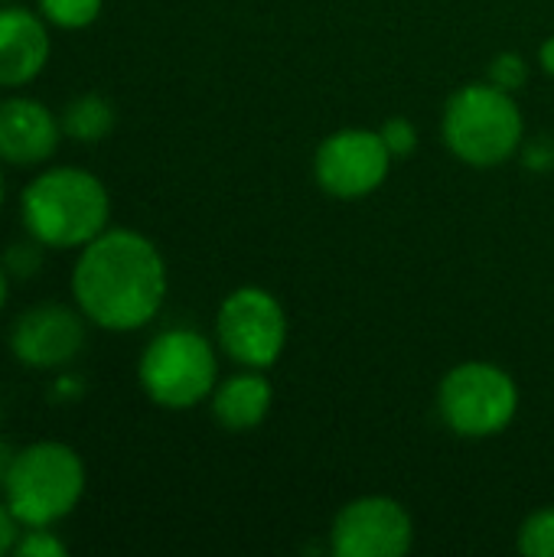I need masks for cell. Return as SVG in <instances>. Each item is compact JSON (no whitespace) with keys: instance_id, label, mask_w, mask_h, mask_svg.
I'll use <instances>...</instances> for the list:
<instances>
[{"instance_id":"cell-1","label":"cell","mask_w":554,"mask_h":557,"mask_svg":"<svg viewBox=\"0 0 554 557\" xmlns=\"http://www.w3.org/2000/svg\"><path fill=\"white\" fill-rule=\"evenodd\" d=\"M69 287L88 323L108 333H134L163 307L167 264L147 235L104 228L78 248Z\"/></svg>"},{"instance_id":"cell-2","label":"cell","mask_w":554,"mask_h":557,"mask_svg":"<svg viewBox=\"0 0 554 557\" xmlns=\"http://www.w3.org/2000/svg\"><path fill=\"white\" fill-rule=\"evenodd\" d=\"M20 219L46 251H78L108 228V186L82 166H46L20 193Z\"/></svg>"},{"instance_id":"cell-3","label":"cell","mask_w":554,"mask_h":557,"mask_svg":"<svg viewBox=\"0 0 554 557\" xmlns=\"http://www.w3.org/2000/svg\"><path fill=\"white\" fill-rule=\"evenodd\" d=\"M85 496V463L62 441H36L7 460L3 503L23 529L56 525Z\"/></svg>"},{"instance_id":"cell-4","label":"cell","mask_w":554,"mask_h":557,"mask_svg":"<svg viewBox=\"0 0 554 557\" xmlns=\"http://www.w3.org/2000/svg\"><path fill=\"white\" fill-rule=\"evenodd\" d=\"M444 140L470 166H496L522 144V114L493 82L460 88L444 108Z\"/></svg>"},{"instance_id":"cell-5","label":"cell","mask_w":554,"mask_h":557,"mask_svg":"<svg viewBox=\"0 0 554 557\" xmlns=\"http://www.w3.org/2000/svg\"><path fill=\"white\" fill-rule=\"evenodd\" d=\"M216 375L219 366L212 343L196 330H163L147 343L137 362L144 395L170 411H186L209 398Z\"/></svg>"},{"instance_id":"cell-6","label":"cell","mask_w":554,"mask_h":557,"mask_svg":"<svg viewBox=\"0 0 554 557\" xmlns=\"http://www.w3.org/2000/svg\"><path fill=\"white\" fill-rule=\"evenodd\" d=\"M441 414L464 437H490L509 428L519 408L516 382L490 362H464L441 382Z\"/></svg>"},{"instance_id":"cell-7","label":"cell","mask_w":554,"mask_h":557,"mask_svg":"<svg viewBox=\"0 0 554 557\" xmlns=\"http://www.w3.org/2000/svg\"><path fill=\"white\" fill-rule=\"evenodd\" d=\"M216 330L222 349L248 369L274 366L287 343L284 307L261 287L232 290L219 307Z\"/></svg>"},{"instance_id":"cell-8","label":"cell","mask_w":554,"mask_h":557,"mask_svg":"<svg viewBox=\"0 0 554 557\" xmlns=\"http://www.w3.org/2000/svg\"><path fill=\"white\" fill-rule=\"evenodd\" d=\"M317 180L336 199H359L379 189L392 166V150L376 131H336L317 150Z\"/></svg>"},{"instance_id":"cell-9","label":"cell","mask_w":554,"mask_h":557,"mask_svg":"<svg viewBox=\"0 0 554 557\" xmlns=\"http://www.w3.org/2000/svg\"><path fill=\"white\" fill-rule=\"evenodd\" d=\"M411 542V516L389 496L356 499L333 522V555L340 557H402Z\"/></svg>"},{"instance_id":"cell-10","label":"cell","mask_w":554,"mask_h":557,"mask_svg":"<svg viewBox=\"0 0 554 557\" xmlns=\"http://www.w3.org/2000/svg\"><path fill=\"white\" fill-rule=\"evenodd\" d=\"M85 317L65 304H39L10 326V356L26 369H62L85 346Z\"/></svg>"},{"instance_id":"cell-11","label":"cell","mask_w":554,"mask_h":557,"mask_svg":"<svg viewBox=\"0 0 554 557\" xmlns=\"http://www.w3.org/2000/svg\"><path fill=\"white\" fill-rule=\"evenodd\" d=\"M59 114L29 95L0 98V163L42 166L62 140Z\"/></svg>"},{"instance_id":"cell-12","label":"cell","mask_w":554,"mask_h":557,"mask_svg":"<svg viewBox=\"0 0 554 557\" xmlns=\"http://www.w3.org/2000/svg\"><path fill=\"white\" fill-rule=\"evenodd\" d=\"M52 36L39 10L0 7V88H23L36 82L49 62Z\"/></svg>"},{"instance_id":"cell-13","label":"cell","mask_w":554,"mask_h":557,"mask_svg":"<svg viewBox=\"0 0 554 557\" xmlns=\"http://www.w3.org/2000/svg\"><path fill=\"white\" fill-rule=\"evenodd\" d=\"M271 411V385L264 375L245 372L222 382L212 395V414L225 431H251Z\"/></svg>"},{"instance_id":"cell-14","label":"cell","mask_w":554,"mask_h":557,"mask_svg":"<svg viewBox=\"0 0 554 557\" xmlns=\"http://www.w3.org/2000/svg\"><path fill=\"white\" fill-rule=\"evenodd\" d=\"M59 124L62 134L75 144H98L114 131V108L108 98L88 91L72 98L62 111H59Z\"/></svg>"},{"instance_id":"cell-15","label":"cell","mask_w":554,"mask_h":557,"mask_svg":"<svg viewBox=\"0 0 554 557\" xmlns=\"http://www.w3.org/2000/svg\"><path fill=\"white\" fill-rule=\"evenodd\" d=\"M104 0H36V10L49 26L59 29H85L101 16Z\"/></svg>"},{"instance_id":"cell-16","label":"cell","mask_w":554,"mask_h":557,"mask_svg":"<svg viewBox=\"0 0 554 557\" xmlns=\"http://www.w3.org/2000/svg\"><path fill=\"white\" fill-rule=\"evenodd\" d=\"M519 552L529 557H554V506L532 512L522 522Z\"/></svg>"},{"instance_id":"cell-17","label":"cell","mask_w":554,"mask_h":557,"mask_svg":"<svg viewBox=\"0 0 554 557\" xmlns=\"http://www.w3.org/2000/svg\"><path fill=\"white\" fill-rule=\"evenodd\" d=\"M42 251H46V248H42L33 235H26L23 242H13V245L7 248V255L0 258V264L7 268L10 277L29 281V277L42 268Z\"/></svg>"},{"instance_id":"cell-18","label":"cell","mask_w":554,"mask_h":557,"mask_svg":"<svg viewBox=\"0 0 554 557\" xmlns=\"http://www.w3.org/2000/svg\"><path fill=\"white\" fill-rule=\"evenodd\" d=\"M13 555L20 557H62L69 555V545L52 532V525H39V529H23L20 542L13 548Z\"/></svg>"},{"instance_id":"cell-19","label":"cell","mask_w":554,"mask_h":557,"mask_svg":"<svg viewBox=\"0 0 554 557\" xmlns=\"http://www.w3.org/2000/svg\"><path fill=\"white\" fill-rule=\"evenodd\" d=\"M526 78H529V65L516 52H503L490 65V82L500 85V88H506V91H516L519 85H526Z\"/></svg>"},{"instance_id":"cell-20","label":"cell","mask_w":554,"mask_h":557,"mask_svg":"<svg viewBox=\"0 0 554 557\" xmlns=\"http://www.w3.org/2000/svg\"><path fill=\"white\" fill-rule=\"evenodd\" d=\"M379 134H382L385 147L392 150V157H408V153L415 150V144H418L415 124H411L408 117H392V121H385Z\"/></svg>"},{"instance_id":"cell-21","label":"cell","mask_w":554,"mask_h":557,"mask_svg":"<svg viewBox=\"0 0 554 557\" xmlns=\"http://www.w3.org/2000/svg\"><path fill=\"white\" fill-rule=\"evenodd\" d=\"M82 395H85V385L75 375H56L52 385H49V401L52 405H75V401H82Z\"/></svg>"},{"instance_id":"cell-22","label":"cell","mask_w":554,"mask_h":557,"mask_svg":"<svg viewBox=\"0 0 554 557\" xmlns=\"http://www.w3.org/2000/svg\"><path fill=\"white\" fill-rule=\"evenodd\" d=\"M20 532H23V525L16 522V516L7 509V503L0 506V557L13 555V548H16V542H20Z\"/></svg>"},{"instance_id":"cell-23","label":"cell","mask_w":554,"mask_h":557,"mask_svg":"<svg viewBox=\"0 0 554 557\" xmlns=\"http://www.w3.org/2000/svg\"><path fill=\"white\" fill-rule=\"evenodd\" d=\"M7 297H10V274H7V268L0 264V313H3V307H7Z\"/></svg>"},{"instance_id":"cell-24","label":"cell","mask_w":554,"mask_h":557,"mask_svg":"<svg viewBox=\"0 0 554 557\" xmlns=\"http://www.w3.org/2000/svg\"><path fill=\"white\" fill-rule=\"evenodd\" d=\"M542 62H545L549 72H554V39H549V42L542 46Z\"/></svg>"},{"instance_id":"cell-25","label":"cell","mask_w":554,"mask_h":557,"mask_svg":"<svg viewBox=\"0 0 554 557\" xmlns=\"http://www.w3.org/2000/svg\"><path fill=\"white\" fill-rule=\"evenodd\" d=\"M7 460H10V457H3V454H0V493H3V476H7Z\"/></svg>"},{"instance_id":"cell-26","label":"cell","mask_w":554,"mask_h":557,"mask_svg":"<svg viewBox=\"0 0 554 557\" xmlns=\"http://www.w3.org/2000/svg\"><path fill=\"white\" fill-rule=\"evenodd\" d=\"M3 202H7V180H3V170H0V209H3Z\"/></svg>"},{"instance_id":"cell-27","label":"cell","mask_w":554,"mask_h":557,"mask_svg":"<svg viewBox=\"0 0 554 557\" xmlns=\"http://www.w3.org/2000/svg\"><path fill=\"white\" fill-rule=\"evenodd\" d=\"M0 3H10V0H0Z\"/></svg>"}]
</instances>
